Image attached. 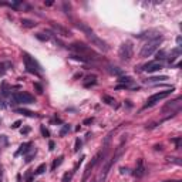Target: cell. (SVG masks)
I'll list each match as a JSON object with an SVG mask.
<instances>
[{
  "instance_id": "cell-28",
  "label": "cell",
  "mask_w": 182,
  "mask_h": 182,
  "mask_svg": "<svg viewBox=\"0 0 182 182\" xmlns=\"http://www.w3.org/2000/svg\"><path fill=\"white\" fill-rule=\"evenodd\" d=\"M68 131H70V125H64L63 128H61V131H60V135H61V137L65 135V134H67Z\"/></svg>"
},
{
  "instance_id": "cell-32",
  "label": "cell",
  "mask_w": 182,
  "mask_h": 182,
  "mask_svg": "<svg viewBox=\"0 0 182 182\" xmlns=\"http://www.w3.org/2000/svg\"><path fill=\"white\" fill-rule=\"evenodd\" d=\"M34 155H36V150L31 151V152H30V155H27V158H26V162H30V161H31V158L34 157Z\"/></svg>"
},
{
  "instance_id": "cell-3",
  "label": "cell",
  "mask_w": 182,
  "mask_h": 182,
  "mask_svg": "<svg viewBox=\"0 0 182 182\" xmlns=\"http://www.w3.org/2000/svg\"><path fill=\"white\" fill-rule=\"evenodd\" d=\"M70 48L74 50L77 54H80V56H83V57H91V58H97L98 57L88 46H85L83 43H73L70 46Z\"/></svg>"
},
{
  "instance_id": "cell-2",
  "label": "cell",
  "mask_w": 182,
  "mask_h": 182,
  "mask_svg": "<svg viewBox=\"0 0 182 182\" xmlns=\"http://www.w3.org/2000/svg\"><path fill=\"white\" fill-rule=\"evenodd\" d=\"M162 41V37H158V38H154V40H148V41L145 43L144 46H142V48H141L140 51V56L142 57V58H145V57H150L152 53L158 48L159 43Z\"/></svg>"
},
{
  "instance_id": "cell-27",
  "label": "cell",
  "mask_w": 182,
  "mask_h": 182,
  "mask_svg": "<svg viewBox=\"0 0 182 182\" xmlns=\"http://www.w3.org/2000/svg\"><path fill=\"white\" fill-rule=\"evenodd\" d=\"M36 38H38L40 41H47V40H48V36H44L43 33H37V34H36Z\"/></svg>"
},
{
  "instance_id": "cell-13",
  "label": "cell",
  "mask_w": 182,
  "mask_h": 182,
  "mask_svg": "<svg viewBox=\"0 0 182 182\" xmlns=\"http://www.w3.org/2000/svg\"><path fill=\"white\" fill-rule=\"evenodd\" d=\"M168 108H171V110H175V111H178V110L181 108V98H177L175 101H171L169 104H167L164 110H168Z\"/></svg>"
},
{
  "instance_id": "cell-35",
  "label": "cell",
  "mask_w": 182,
  "mask_h": 182,
  "mask_svg": "<svg viewBox=\"0 0 182 182\" xmlns=\"http://www.w3.org/2000/svg\"><path fill=\"white\" fill-rule=\"evenodd\" d=\"M41 134H43L44 137H48V135H50V132H48V131H47L44 127H41Z\"/></svg>"
},
{
  "instance_id": "cell-10",
  "label": "cell",
  "mask_w": 182,
  "mask_h": 182,
  "mask_svg": "<svg viewBox=\"0 0 182 182\" xmlns=\"http://www.w3.org/2000/svg\"><path fill=\"white\" fill-rule=\"evenodd\" d=\"M51 28L57 33V34H58V36H61V37H70V36H71L70 30H68V28H65V27H63L61 24L51 23Z\"/></svg>"
},
{
  "instance_id": "cell-19",
  "label": "cell",
  "mask_w": 182,
  "mask_h": 182,
  "mask_svg": "<svg viewBox=\"0 0 182 182\" xmlns=\"http://www.w3.org/2000/svg\"><path fill=\"white\" fill-rule=\"evenodd\" d=\"M7 142H9V141H7V137H6V135H0V152L3 151V148L7 147Z\"/></svg>"
},
{
  "instance_id": "cell-12",
  "label": "cell",
  "mask_w": 182,
  "mask_h": 182,
  "mask_svg": "<svg viewBox=\"0 0 182 182\" xmlns=\"http://www.w3.org/2000/svg\"><path fill=\"white\" fill-rule=\"evenodd\" d=\"M137 178H142L145 175V165H144V159L140 158L137 161V168H135V172H134Z\"/></svg>"
},
{
  "instance_id": "cell-30",
  "label": "cell",
  "mask_w": 182,
  "mask_h": 182,
  "mask_svg": "<svg viewBox=\"0 0 182 182\" xmlns=\"http://www.w3.org/2000/svg\"><path fill=\"white\" fill-rule=\"evenodd\" d=\"M80 148H81V141H80V140H75L74 151H75V152H77V151H80Z\"/></svg>"
},
{
  "instance_id": "cell-25",
  "label": "cell",
  "mask_w": 182,
  "mask_h": 182,
  "mask_svg": "<svg viewBox=\"0 0 182 182\" xmlns=\"http://www.w3.org/2000/svg\"><path fill=\"white\" fill-rule=\"evenodd\" d=\"M110 73H111V74H115V75H121L122 70H120L118 67H110Z\"/></svg>"
},
{
  "instance_id": "cell-34",
  "label": "cell",
  "mask_w": 182,
  "mask_h": 182,
  "mask_svg": "<svg viewBox=\"0 0 182 182\" xmlns=\"http://www.w3.org/2000/svg\"><path fill=\"white\" fill-rule=\"evenodd\" d=\"M175 144H177V148H181V138L178 137V138H175V140H172Z\"/></svg>"
},
{
  "instance_id": "cell-26",
  "label": "cell",
  "mask_w": 182,
  "mask_h": 182,
  "mask_svg": "<svg viewBox=\"0 0 182 182\" xmlns=\"http://www.w3.org/2000/svg\"><path fill=\"white\" fill-rule=\"evenodd\" d=\"M2 94H3V95H7V94H9V87H7V83H6V81L2 83Z\"/></svg>"
},
{
  "instance_id": "cell-31",
  "label": "cell",
  "mask_w": 182,
  "mask_h": 182,
  "mask_svg": "<svg viewBox=\"0 0 182 182\" xmlns=\"http://www.w3.org/2000/svg\"><path fill=\"white\" fill-rule=\"evenodd\" d=\"M34 88L37 90V93H38V94H41V93H43V87H41L40 84H38V83H34Z\"/></svg>"
},
{
  "instance_id": "cell-17",
  "label": "cell",
  "mask_w": 182,
  "mask_h": 182,
  "mask_svg": "<svg viewBox=\"0 0 182 182\" xmlns=\"http://www.w3.org/2000/svg\"><path fill=\"white\" fill-rule=\"evenodd\" d=\"M16 112H19V114H23V115H26V117H37V114L33 111H28V110H24V108H17L16 110Z\"/></svg>"
},
{
  "instance_id": "cell-15",
  "label": "cell",
  "mask_w": 182,
  "mask_h": 182,
  "mask_svg": "<svg viewBox=\"0 0 182 182\" xmlns=\"http://www.w3.org/2000/svg\"><path fill=\"white\" fill-rule=\"evenodd\" d=\"M22 26L26 28H33L37 26V23L34 20H30V19H22Z\"/></svg>"
},
{
  "instance_id": "cell-8",
  "label": "cell",
  "mask_w": 182,
  "mask_h": 182,
  "mask_svg": "<svg viewBox=\"0 0 182 182\" xmlns=\"http://www.w3.org/2000/svg\"><path fill=\"white\" fill-rule=\"evenodd\" d=\"M132 44H131L130 41L124 43L121 47H120V51H118V54H120V57H121V60L124 61H128L132 57Z\"/></svg>"
},
{
  "instance_id": "cell-4",
  "label": "cell",
  "mask_w": 182,
  "mask_h": 182,
  "mask_svg": "<svg viewBox=\"0 0 182 182\" xmlns=\"http://www.w3.org/2000/svg\"><path fill=\"white\" fill-rule=\"evenodd\" d=\"M121 152H122V148H120V150L117 151V154L114 155V158H111L107 164H105V165H104V168L101 169V172H100V175H98L97 182H104L105 179H107V175H108V172H110V169H111L112 165L118 161V158L121 157Z\"/></svg>"
},
{
  "instance_id": "cell-29",
  "label": "cell",
  "mask_w": 182,
  "mask_h": 182,
  "mask_svg": "<svg viewBox=\"0 0 182 182\" xmlns=\"http://www.w3.org/2000/svg\"><path fill=\"white\" fill-rule=\"evenodd\" d=\"M103 100H104V101H107V104H114V103H115V101H114V98L108 97V95H104Z\"/></svg>"
},
{
  "instance_id": "cell-14",
  "label": "cell",
  "mask_w": 182,
  "mask_h": 182,
  "mask_svg": "<svg viewBox=\"0 0 182 182\" xmlns=\"http://www.w3.org/2000/svg\"><path fill=\"white\" fill-rule=\"evenodd\" d=\"M30 147H31V142H24V144L20 145L19 151L16 152V155H20V154H27L28 151H30Z\"/></svg>"
},
{
  "instance_id": "cell-21",
  "label": "cell",
  "mask_w": 182,
  "mask_h": 182,
  "mask_svg": "<svg viewBox=\"0 0 182 182\" xmlns=\"http://www.w3.org/2000/svg\"><path fill=\"white\" fill-rule=\"evenodd\" d=\"M63 159H64V157H63V155H61V157H58V158H57L56 161H54V162H53V165H51V169H53V171H54V169H56L57 167H58V165H60V164L63 162Z\"/></svg>"
},
{
  "instance_id": "cell-39",
  "label": "cell",
  "mask_w": 182,
  "mask_h": 182,
  "mask_svg": "<svg viewBox=\"0 0 182 182\" xmlns=\"http://www.w3.org/2000/svg\"><path fill=\"white\" fill-rule=\"evenodd\" d=\"M93 121H94V118H87V120L84 121V124H91Z\"/></svg>"
},
{
  "instance_id": "cell-38",
  "label": "cell",
  "mask_w": 182,
  "mask_h": 182,
  "mask_svg": "<svg viewBox=\"0 0 182 182\" xmlns=\"http://www.w3.org/2000/svg\"><path fill=\"white\" fill-rule=\"evenodd\" d=\"M28 132H30V128H28V127H26L24 130H22V134H28Z\"/></svg>"
},
{
  "instance_id": "cell-18",
  "label": "cell",
  "mask_w": 182,
  "mask_h": 182,
  "mask_svg": "<svg viewBox=\"0 0 182 182\" xmlns=\"http://www.w3.org/2000/svg\"><path fill=\"white\" fill-rule=\"evenodd\" d=\"M87 81H85L84 83V85L85 87H90V84H95V80H97V75H88V77H87Z\"/></svg>"
},
{
  "instance_id": "cell-9",
  "label": "cell",
  "mask_w": 182,
  "mask_h": 182,
  "mask_svg": "<svg viewBox=\"0 0 182 182\" xmlns=\"http://www.w3.org/2000/svg\"><path fill=\"white\" fill-rule=\"evenodd\" d=\"M101 155H105V152H104V154H103V152L97 154V155H95V157L93 158V161H91V162H90L88 165H87V168H85V172H84V177H83V182L87 181V178H88L90 172H91V169H93L94 167H95V164H97L98 161H100V157H101Z\"/></svg>"
},
{
  "instance_id": "cell-22",
  "label": "cell",
  "mask_w": 182,
  "mask_h": 182,
  "mask_svg": "<svg viewBox=\"0 0 182 182\" xmlns=\"http://www.w3.org/2000/svg\"><path fill=\"white\" fill-rule=\"evenodd\" d=\"M71 58H74V60H77V61H81V63H87V58L85 57H83V56H80V54H71Z\"/></svg>"
},
{
  "instance_id": "cell-41",
  "label": "cell",
  "mask_w": 182,
  "mask_h": 182,
  "mask_svg": "<svg viewBox=\"0 0 182 182\" xmlns=\"http://www.w3.org/2000/svg\"><path fill=\"white\" fill-rule=\"evenodd\" d=\"M0 108H6V104L3 103V101H2V100H0Z\"/></svg>"
},
{
  "instance_id": "cell-16",
  "label": "cell",
  "mask_w": 182,
  "mask_h": 182,
  "mask_svg": "<svg viewBox=\"0 0 182 182\" xmlns=\"http://www.w3.org/2000/svg\"><path fill=\"white\" fill-rule=\"evenodd\" d=\"M164 80H168L167 75H157V77H150V78L145 80V83H158V81H164Z\"/></svg>"
},
{
  "instance_id": "cell-24",
  "label": "cell",
  "mask_w": 182,
  "mask_h": 182,
  "mask_svg": "<svg viewBox=\"0 0 182 182\" xmlns=\"http://www.w3.org/2000/svg\"><path fill=\"white\" fill-rule=\"evenodd\" d=\"M73 175H74V171H70V172H67L64 177H63V182H70L71 178H73Z\"/></svg>"
},
{
  "instance_id": "cell-36",
  "label": "cell",
  "mask_w": 182,
  "mask_h": 182,
  "mask_svg": "<svg viewBox=\"0 0 182 182\" xmlns=\"http://www.w3.org/2000/svg\"><path fill=\"white\" fill-rule=\"evenodd\" d=\"M172 54H179V50H174ZM174 60H175V57H171V58H169V63H172Z\"/></svg>"
},
{
  "instance_id": "cell-42",
  "label": "cell",
  "mask_w": 182,
  "mask_h": 182,
  "mask_svg": "<svg viewBox=\"0 0 182 182\" xmlns=\"http://www.w3.org/2000/svg\"><path fill=\"white\" fill-rule=\"evenodd\" d=\"M0 181H2V168H0Z\"/></svg>"
},
{
  "instance_id": "cell-37",
  "label": "cell",
  "mask_w": 182,
  "mask_h": 182,
  "mask_svg": "<svg viewBox=\"0 0 182 182\" xmlns=\"http://www.w3.org/2000/svg\"><path fill=\"white\" fill-rule=\"evenodd\" d=\"M20 124H22V121H16V122H13V125H12V128H19Z\"/></svg>"
},
{
  "instance_id": "cell-23",
  "label": "cell",
  "mask_w": 182,
  "mask_h": 182,
  "mask_svg": "<svg viewBox=\"0 0 182 182\" xmlns=\"http://www.w3.org/2000/svg\"><path fill=\"white\" fill-rule=\"evenodd\" d=\"M131 81H132V78L128 77V75H127V77H120V78H118V83H122V84H130Z\"/></svg>"
},
{
  "instance_id": "cell-20",
  "label": "cell",
  "mask_w": 182,
  "mask_h": 182,
  "mask_svg": "<svg viewBox=\"0 0 182 182\" xmlns=\"http://www.w3.org/2000/svg\"><path fill=\"white\" fill-rule=\"evenodd\" d=\"M47 169V165L46 164H41V165H38V168L36 169V175H41V174H44V171Z\"/></svg>"
},
{
  "instance_id": "cell-40",
  "label": "cell",
  "mask_w": 182,
  "mask_h": 182,
  "mask_svg": "<svg viewBox=\"0 0 182 182\" xmlns=\"http://www.w3.org/2000/svg\"><path fill=\"white\" fill-rule=\"evenodd\" d=\"M48 147H50V150H54V141H50V142H48Z\"/></svg>"
},
{
  "instance_id": "cell-33",
  "label": "cell",
  "mask_w": 182,
  "mask_h": 182,
  "mask_svg": "<svg viewBox=\"0 0 182 182\" xmlns=\"http://www.w3.org/2000/svg\"><path fill=\"white\" fill-rule=\"evenodd\" d=\"M157 58H158V60L165 58V51H158V53H157Z\"/></svg>"
},
{
  "instance_id": "cell-1",
  "label": "cell",
  "mask_w": 182,
  "mask_h": 182,
  "mask_svg": "<svg viewBox=\"0 0 182 182\" xmlns=\"http://www.w3.org/2000/svg\"><path fill=\"white\" fill-rule=\"evenodd\" d=\"M75 27H78L80 30H83V31L85 33V36H87V38H88L90 41H91V44L95 47H98L100 50H103L104 53L108 51V46H107V43L104 41V40H101V38L98 37L97 34L91 30V28H88L85 24H81V23H75Z\"/></svg>"
},
{
  "instance_id": "cell-11",
  "label": "cell",
  "mask_w": 182,
  "mask_h": 182,
  "mask_svg": "<svg viewBox=\"0 0 182 182\" xmlns=\"http://www.w3.org/2000/svg\"><path fill=\"white\" fill-rule=\"evenodd\" d=\"M162 68V64L158 63V61H151V63H147V64L142 67V70L147 71V73H155V71H159Z\"/></svg>"
},
{
  "instance_id": "cell-7",
  "label": "cell",
  "mask_w": 182,
  "mask_h": 182,
  "mask_svg": "<svg viewBox=\"0 0 182 182\" xmlns=\"http://www.w3.org/2000/svg\"><path fill=\"white\" fill-rule=\"evenodd\" d=\"M171 93L172 91H159V93L154 94V95H151L150 98H148V101H147V104H145L144 107L148 108V107H152L154 104H157L158 101H161V100H164V98H167L171 95Z\"/></svg>"
},
{
  "instance_id": "cell-5",
  "label": "cell",
  "mask_w": 182,
  "mask_h": 182,
  "mask_svg": "<svg viewBox=\"0 0 182 182\" xmlns=\"http://www.w3.org/2000/svg\"><path fill=\"white\" fill-rule=\"evenodd\" d=\"M23 61H24V67H26V70H27L28 73L40 75V73H41V67L34 61V58H31V57L28 56L27 53H23Z\"/></svg>"
},
{
  "instance_id": "cell-6",
  "label": "cell",
  "mask_w": 182,
  "mask_h": 182,
  "mask_svg": "<svg viewBox=\"0 0 182 182\" xmlns=\"http://www.w3.org/2000/svg\"><path fill=\"white\" fill-rule=\"evenodd\" d=\"M12 104H33L34 103V97L31 94L20 91V93H14L12 95Z\"/></svg>"
}]
</instances>
